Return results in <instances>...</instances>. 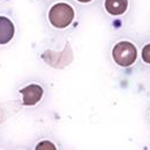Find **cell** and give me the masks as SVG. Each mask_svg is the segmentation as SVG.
Here are the masks:
<instances>
[{
  "label": "cell",
  "mask_w": 150,
  "mask_h": 150,
  "mask_svg": "<svg viewBox=\"0 0 150 150\" xmlns=\"http://www.w3.org/2000/svg\"><path fill=\"white\" fill-rule=\"evenodd\" d=\"M111 54L117 66L121 68H128L136 64L139 59V50L134 42L121 39L113 45Z\"/></svg>",
  "instance_id": "cell-1"
},
{
  "label": "cell",
  "mask_w": 150,
  "mask_h": 150,
  "mask_svg": "<svg viewBox=\"0 0 150 150\" xmlns=\"http://www.w3.org/2000/svg\"><path fill=\"white\" fill-rule=\"evenodd\" d=\"M47 18L52 27L57 29H65L69 27L74 20V8L67 2H58L50 8Z\"/></svg>",
  "instance_id": "cell-2"
},
{
  "label": "cell",
  "mask_w": 150,
  "mask_h": 150,
  "mask_svg": "<svg viewBox=\"0 0 150 150\" xmlns=\"http://www.w3.org/2000/svg\"><path fill=\"white\" fill-rule=\"evenodd\" d=\"M20 94L23 96L22 97V104L23 105L34 106L43 98L44 90L39 84L31 83V84H28L27 87L20 89Z\"/></svg>",
  "instance_id": "cell-3"
},
{
  "label": "cell",
  "mask_w": 150,
  "mask_h": 150,
  "mask_svg": "<svg viewBox=\"0 0 150 150\" xmlns=\"http://www.w3.org/2000/svg\"><path fill=\"white\" fill-rule=\"evenodd\" d=\"M131 7V0H104V8L111 16H122Z\"/></svg>",
  "instance_id": "cell-4"
},
{
  "label": "cell",
  "mask_w": 150,
  "mask_h": 150,
  "mask_svg": "<svg viewBox=\"0 0 150 150\" xmlns=\"http://www.w3.org/2000/svg\"><path fill=\"white\" fill-rule=\"evenodd\" d=\"M15 34L13 22L6 16H0V45L7 44L12 40Z\"/></svg>",
  "instance_id": "cell-5"
},
{
  "label": "cell",
  "mask_w": 150,
  "mask_h": 150,
  "mask_svg": "<svg viewBox=\"0 0 150 150\" xmlns=\"http://www.w3.org/2000/svg\"><path fill=\"white\" fill-rule=\"evenodd\" d=\"M141 61L144 65L150 66V42H147L141 49Z\"/></svg>",
  "instance_id": "cell-6"
},
{
  "label": "cell",
  "mask_w": 150,
  "mask_h": 150,
  "mask_svg": "<svg viewBox=\"0 0 150 150\" xmlns=\"http://www.w3.org/2000/svg\"><path fill=\"white\" fill-rule=\"evenodd\" d=\"M36 149H37V150H43V149H45V150H49V149L56 150L57 147L53 144V143H52V142H49V141H42V142H39L37 146H36Z\"/></svg>",
  "instance_id": "cell-7"
},
{
  "label": "cell",
  "mask_w": 150,
  "mask_h": 150,
  "mask_svg": "<svg viewBox=\"0 0 150 150\" xmlns=\"http://www.w3.org/2000/svg\"><path fill=\"white\" fill-rule=\"evenodd\" d=\"M76 1L82 2V4H87V2H90V1H93V0H76Z\"/></svg>",
  "instance_id": "cell-8"
},
{
  "label": "cell",
  "mask_w": 150,
  "mask_h": 150,
  "mask_svg": "<svg viewBox=\"0 0 150 150\" xmlns=\"http://www.w3.org/2000/svg\"><path fill=\"white\" fill-rule=\"evenodd\" d=\"M149 120H150V112H149Z\"/></svg>",
  "instance_id": "cell-9"
}]
</instances>
